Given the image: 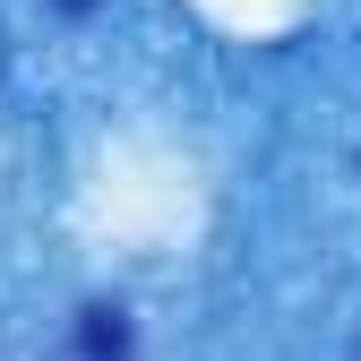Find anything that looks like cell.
<instances>
[{"mask_svg": "<svg viewBox=\"0 0 361 361\" xmlns=\"http://www.w3.org/2000/svg\"><path fill=\"white\" fill-rule=\"evenodd\" d=\"M78 344H86V361H129V327H121V310H86Z\"/></svg>", "mask_w": 361, "mask_h": 361, "instance_id": "6da1fadb", "label": "cell"}]
</instances>
